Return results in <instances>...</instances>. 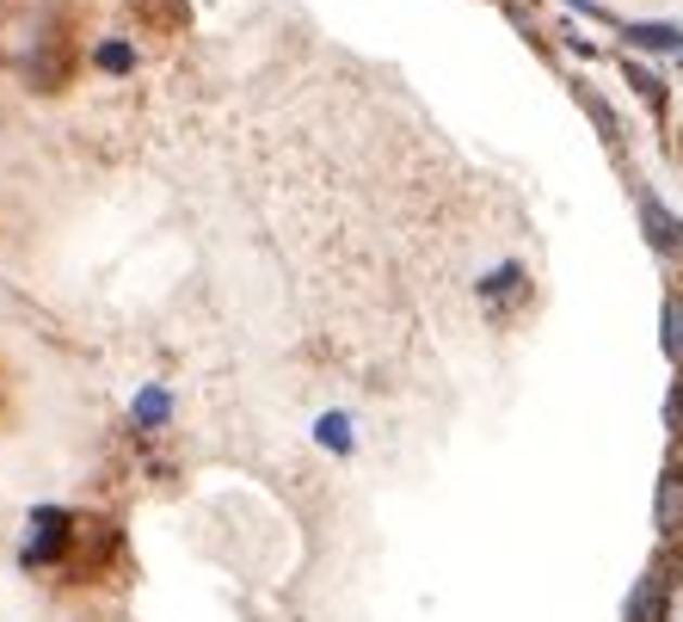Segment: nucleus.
Listing matches in <instances>:
<instances>
[{"label": "nucleus", "instance_id": "f03ea898", "mask_svg": "<svg viewBox=\"0 0 683 622\" xmlns=\"http://www.w3.org/2000/svg\"><path fill=\"white\" fill-rule=\"evenodd\" d=\"M641 216H646V234H653V246H659V253H683V228H678V216H671L659 198H646Z\"/></svg>", "mask_w": 683, "mask_h": 622}, {"label": "nucleus", "instance_id": "6e6552de", "mask_svg": "<svg viewBox=\"0 0 683 622\" xmlns=\"http://www.w3.org/2000/svg\"><path fill=\"white\" fill-rule=\"evenodd\" d=\"M671 432L683 437V389H678V395H671Z\"/></svg>", "mask_w": 683, "mask_h": 622}, {"label": "nucleus", "instance_id": "423d86ee", "mask_svg": "<svg viewBox=\"0 0 683 622\" xmlns=\"http://www.w3.org/2000/svg\"><path fill=\"white\" fill-rule=\"evenodd\" d=\"M634 38H641V43H659V50H665V43H678V31H671V25H641Z\"/></svg>", "mask_w": 683, "mask_h": 622}, {"label": "nucleus", "instance_id": "f257e3e1", "mask_svg": "<svg viewBox=\"0 0 683 622\" xmlns=\"http://www.w3.org/2000/svg\"><path fill=\"white\" fill-rule=\"evenodd\" d=\"M659 530L671 536V543L683 536V469L678 462L665 469V487H659Z\"/></svg>", "mask_w": 683, "mask_h": 622}, {"label": "nucleus", "instance_id": "39448f33", "mask_svg": "<svg viewBox=\"0 0 683 622\" xmlns=\"http://www.w3.org/2000/svg\"><path fill=\"white\" fill-rule=\"evenodd\" d=\"M136 7H142V20H149V25H179V20H185L179 7H167V0H136Z\"/></svg>", "mask_w": 683, "mask_h": 622}, {"label": "nucleus", "instance_id": "20e7f679", "mask_svg": "<svg viewBox=\"0 0 683 622\" xmlns=\"http://www.w3.org/2000/svg\"><path fill=\"white\" fill-rule=\"evenodd\" d=\"M665 352H671V358H683V302H671V308H665Z\"/></svg>", "mask_w": 683, "mask_h": 622}, {"label": "nucleus", "instance_id": "7ed1b4c3", "mask_svg": "<svg viewBox=\"0 0 683 622\" xmlns=\"http://www.w3.org/2000/svg\"><path fill=\"white\" fill-rule=\"evenodd\" d=\"M665 592H671V580H665V573H653V580H646L641 592L628 598V622H659L665 617Z\"/></svg>", "mask_w": 683, "mask_h": 622}, {"label": "nucleus", "instance_id": "0eeeda50", "mask_svg": "<svg viewBox=\"0 0 683 622\" xmlns=\"http://www.w3.org/2000/svg\"><path fill=\"white\" fill-rule=\"evenodd\" d=\"M99 62H105V68H124V62H130V50H124V43H105V50H99Z\"/></svg>", "mask_w": 683, "mask_h": 622}]
</instances>
